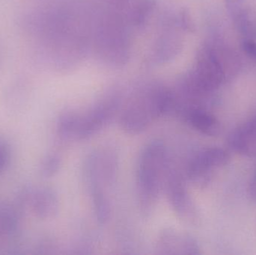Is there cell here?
Returning a JSON list of instances; mask_svg holds the SVG:
<instances>
[{"label": "cell", "instance_id": "12", "mask_svg": "<svg viewBox=\"0 0 256 255\" xmlns=\"http://www.w3.org/2000/svg\"><path fill=\"white\" fill-rule=\"evenodd\" d=\"M234 17L237 31L244 40H256V9L240 7Z\"/></svg>", "mask_w": 256, "mask_h": 255}, {"label": "cell", "instance_id": "16", "mask_svg": "<svg viewBox=\"0 0 256 255\" xmlns=\"http://www.w3.org/2000/svg\"><path fill=\"white\" fill-rule=\"evenodd\" d=\"M243 52L251 59L256 61V40L245 39L242 43Z\"/></svg>", "mask_w": 256, "mask_h": 255}, {"label": "cell", "instance_id": "8", "mask_svg": "<svg viewBox=\"0 0 256 255\" xmlns=\"http://www.w3.org/2000/svg\"><path fill=\"white\" fill-rule=\"evenodd\" d=\"M155 250L156 254L162 255H196L201 253L200 245L194 237L172 228L160 232Z\"/></svg>", "mask_w": 256, "mask_h": 255}, {"label": "cell", "instance_id": "5", "mask_svg": "<svg viewBox=\"0 0 256 255\" xmlns=\"http://www.w3.org/2000/svg\"><path fill=\"white\" fill-rule=\"evenodd\" d=\"M226 67L225 60L221 58L219 52L206 48L200 54L196 71L188 82L186 91L194 97L213 92L225 82Z\"/></svg>", "mask_w": 256, "mask_h": 255}, {"label": "cell", "instance_id": "7", "mask_svg": "<svg viewBox=\"0 0 256 255\" xmlns=\"http://www.w3.org/2000/svg\"><path fill=\"white\" fill-rule=\"evenodd\" d=\"M228 160V154L222 148H204L188 162L185 178L195 184H204L214 171L226 166Z\"/></svg>", "mask_w": 256, "mask_h": 255}, {"label": "cell", "instance_id": "1", "mask_svg": "<svg viewBox=\"0 0 256 255\" xmlns=\"http://www.w3.org/2000/svg\"><path fill=\"white\" fill-rule=\"evenodd\" d=\"M168 150L160 141H152L142 150L136 169L138 208L142 217H150L158 204L170 164Z\"/></svg>", "mask_w": 256, "mask_h": 255}, {"label": "cell", "instance_id": "11", "mask_svg": "<svg viewBox=\"0 0 256 255\" xmlns=\"http://www.w3.org/2000/svg\"><path fill=\"white\" fill-rule=\"evenodd\" d=\"M230 145L238 154L256 157V118L236 129L230 136Z\"/></svg>", "mask_w": 256, "mask_h": 255}, {"label": "cell", "instance_id": "6", "mask_svg": "<svg viewBox=\"0 0 256 255\" xmlns=\"http://www.w3.org/2000/svg\"><path fill=\"white\" fill-rule=\"evenodd\" d=\"M186 184L185 175L170 164L164 187L168 202L178 218L186 223H194L196 220V208Z\"/></svg>", "mask_w": 256, "mask_h": 255}, {"label": "cell", "instance_id": "9", "mask_svg": "<svg viewBox=\"0 0 256 255\" xmlns=\"http://www.w3.org/2000/svg\"><path fill=\"white\" fill-rule=\"evenodd\" d=\"M176 112L192 128L206 136H216L220 131V123L218 118L202 106H186Z\"/></svg>", "mask_w": 256, "mask_h": 255}, {"label": "cell", "instance_id": "13", "mask_svg": "<svg viewBox=\"0 0 256 255\" xmlns=\"http://www.w3.org/2000/svg\"><path fill=\"white\" fill-rule=\"evenodd\" d=\"M24 211L14 204L0 211V231L6 236L13 238L18 235Z\"/></svg>", "mask_w": 256, "mask_h": 255}, {"label": "cell", "instance_id": "10", "mask_svg": "<svg viewBox=\"0 0 256 255\" xmlns=\"http://www.w3.org/2000/svg\"><path fill=\"white\" fill-rule=\"evenodd\" d=\"M30 206L33 214L39 220H52L56 217L60 211L58 193L50 187L34 189Z\"/></svg>", "mask_w": 256, "mask_h": 255}, {"label": "cell", "instance_id": "15", "mask_svg": "<svg viewBox=\"0 0 256 255\" xmlns=\"http://www.w3.org/2000/svg\"><path fill=\"white\" fill-rule=\"evenodd\" d=\"M10 157V145L2 138H0V173L8 164Z\"/></svg>", "mask_w": 256, "mask_h": 255}, {"label": "cell", "instance_id": "17", "mask_svg": "<svg viewBox=\"0 0 256 255\" xmlns=\"http://www.w3.org/2000/svg\"><path fill=\"white\" fill-rule=\"evenodd\" d=\"M248 196L252 200L256 202V171L252 175L248 187Z\"/></svg>", "mask_w": 256, "mask_h": 255}, {"label": "cell", "instance_id": "4", "mask_svg": "<svg viewBox=\"0 0 256 255\" xmlns=\"http://www.w3.org/2000/svg\"><path fill=\"white\" fill-rule=\"evenodd\" d=\"M118 169V153L110 147L98 148L87 156L84 178L91 199L109 196L108 190L115 184Z\"/></svg>", "mask_w": 256, "mask_h": 255}, {"label": "cell", "instance_id": "3", "mask_svg": "<svg viewBox=\"0 0 256 255\" xmlns=\"http://www.w3.org/2000/svg\"><path fill=\"white\" fill-rule=\"evenodd\" d=\"M173 99L159 91L138 97L128 104L120 115L122 129L131 135L140 134L166 114L170 113Z\"/></svg>", "mask_w": 256, "mask_h": 255}, {"label": "cell", "instance_id": "2", "mask_svg": "<svg viewBox=\"0 0 256 255\" xmlns=\"http://www.w3.org/2000/svg\"><path fill=\"white\" fill-rule=\"evenodd\" d=\"M118 109L117 100L109 99L97 103L84 112H64L57 120V134L64 141L90 139L111 122Z\"/></svg>", "mask_w": 256, "mask_h": 255}, {"label": "cell", "instance_id": "14", "mask_svg": "<svg viewBox=\"0 0 256 255\" xmlns=\"http://www.w3.org/2000/svg\"><path fill=\"white\" fill-rule=\"evenodd\" d=\"M62 165L61 156L57 153L46 154L40 165V173L43 178H51L60 172Z\"/></svg>", "mask_w": 256, "mask_h": 255}]
</instances>
